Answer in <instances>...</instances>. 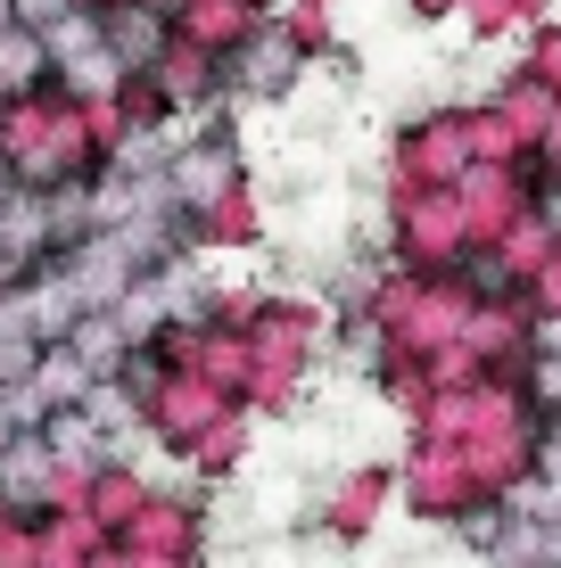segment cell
<instances>
[{
  "label": "cell",
  "mask_w": 561,
  "mask_h": 568,
  "mask_svg": "<svg viewBox=\"0 0 561 568\" xmlns=\"http://www.w3.org/2000/svg\"><path fill=\"white\" fill-rule=\"evenodd\" d=\"M281 67H289V50H281V42L248 50V83H264V91H273V83H281Z\"/></svg>",
  "instance_id": "1"
},
{
  "label": "cell",
  "mask_w": 561,
  "mask_h": 568,
  "mask_svg": "<svg viewBox=\"0 0 561 568\" xmlns=\"http://www.w3.org/2000/svg\"><path fill=\"white\" fill-rule=\"evenodd\" d=\"M17 17L26 26H58V0H17Z\"/></svg>",
  "instance_id": "2"
}]
</instances>
